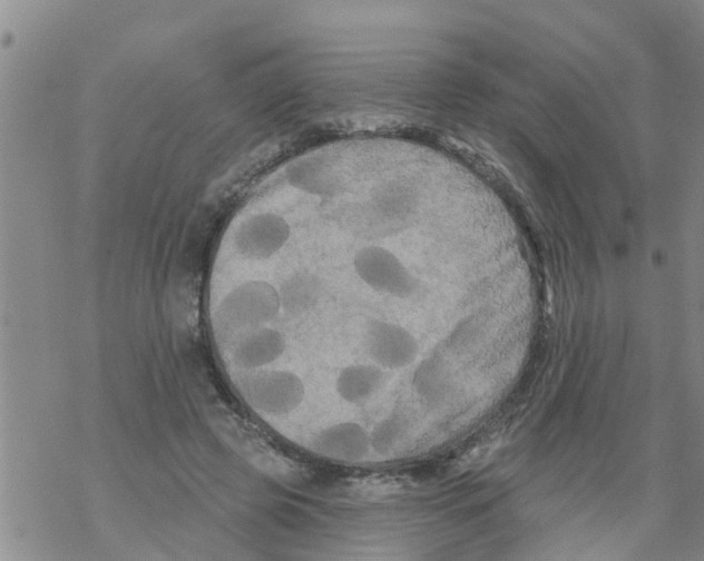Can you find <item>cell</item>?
Masks as SVG:
<instances>
[{"label":"cell","instance_id":"6da1fadb","mask_svg":"<svg viewBox=\"0 0 704 561\" xmlns=\"http://www.w3.org/2000/svg\"><path fill=\"white\" fill-rule=\"evenodd\" d=\"M281 309L277 288L251 279L232 288L217 308V322L226 331L251 332L266 326Z\"/></svg>","mask_w":704,"mask_h":561},{"label":"cell","instance_id":"7a4b0ae2","mask_svg":"<svg viewBox=\"0 0 704 561\" xmlns=\"http://www.w3.org/2000/svg\"><path fill=\"white\" fill-rule=\"evenodd\" d=\"M358 277L371 289L395 298H409L419 289V282L404 263L390 249L379 245L361 247L353 257Z\"/></svg>","mask_w":704,"mask_h":561},{"label":"cell","instance_id":"3957f363","mask_svg":"<svg viewBox=\"0 0 704 561\" xmlns=\"http://www.w3.org/2000/svg\"><path fill=\"white\" fill-rule=\"evenodd\" d=\"M243 388L254 407L272 416L291 414L305 396L302 380L286 370L261 371L247 377Z\"/></svg>","mask_w":704,"mask_h":561},{"label":"cell","instance_id":"277c9868","mask_svg":"<svg viewBox=\"0 0 704 561\" xmlns=\"http://www.w3.org/2000/svg\"><path fill=\"white\" fill-rule=\"evenodd\" d=\"M291 236L289 223L272 211L246 217L234 233L235 250L250 260H265L278 253Z\"/></svg>","mask_w":704,"mask_h":561},{"label":"cell","instance_id":"5b68a950","mask_svg":"<svg viewBox=\"0 0 704 561\" xmlns=\"http://www.w3.org/2000/svg\"><path fill=\"white\" fill-rule=\"evenodd\" d=\"M364 348L374 364L387 370H399L411 365L419 353V344L405 327L372 319L364 332Z\"/></svg>","mask_w":704,"mask_h":561},{"label":"cell","instance_id":"8992f818","mask_svg":"<svg viewBox=\"0 0 704 561\" xmlns=\"http://www.w3.org/2000/svg\"><path fill=\"white\" fill-rule=\"evenodd\" d=\"M215 429L245 460L263 472L283 478L290 466L283 455L244 423L227 419L216 420Z\"/></svg>","mask_w":704,"mask_h":561},{"label":"cell","instance_id":"52a82bcc","mask_svg":"<svg viewBox=\"0 0 704 561\" xmlns=\"http://www.w3.org/2000/svg\"><path fill=\"white\" fill-rule=\"evenodd\" d=\"M312 445L321 455L338 461H358L370 451V434L355 422H339L325 426Z\"/></svg>","mask_w":704,"mask_h":561},{"label":"cell","instance_id":"ba28073f","mask_svg":"<svg viewBox=\"0 0 704 561\" xmlns=\"http://www.w3.org/2000/svg\"><path fill=\"white\" fill-rule=\"evenodd\" d=\"M284 350L282 333L266 325L245 333L236 345L234 357L238 365L256 370L278 360Z\"/></svg>","mask_w":704,"mask_h":561},{"label":"cell","instance_id":"9c48e42d","mask_svg":"<svg viewBox=\"0 0 704 561\" xmlns=\"http://www.w3.org/2000/svg\"><path fill=\"white\" fill-rule=\"evenodd\" d=\"M385 383V373L377 364H351L338 374L335 390L339 396L352 405L368 403Z\"/></svg>","mask_w":704,"mask_h":561},{"label":"cell","instance_id":"30bf717a","mask_svg":"<svg viewBox=\"0 0 704 561\" xmlns=\"http://www.w3.org/2000/svg\"><path fill=\"white\" fill-rule=\"evenodd\" d=\"M321 278L307 270L290 274L277 288L281 308L293 316L312 311L323 295Z\"/></svg>","mask_w":704,"mask_h":561},{"label":"cell","instance_id":"8fae6325","mask_svg":"<svg viewBox=\"0 0 704 561\" xmlns=\"http://www.w3.org/2000/svg\"><path fill=\"white\" fill-rule=\"evenodd\" d=\"M412 387L427 405H437L449 390V373L442 358L430 355L422 360L412 375Z\"/></svg>","mask_w":704,"mask_h":561},{"label":"cell","instance_id":"7c38bea8","mask_svg":"<svg viewBox=\"0 0 704 561\" xmlns=\"http://www.w3.org/2000/svg\"><path fill=\"white\" fill-rule=\"evenodd\" d=\"M410 423L401 414H391L375 424L370 433L371 449L380 455H390L407 441Z\"/></svg>","mask_w":704,"mask_h":561}]
</instances>
